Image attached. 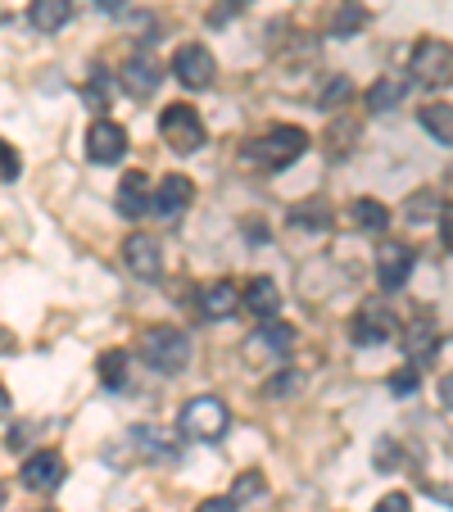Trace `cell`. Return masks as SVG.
<instances>
[{"instance_id":"cell-1","label":"cell","mask_w":453,"mask_h":512,"mask_svg":"<svg viewBox=\"0 0 453 512\" xmlns=\"http://www.w3.org/2000/svg\"><path fill=\"white\" fill-rule=\"evenodd\" d=\"M304 150H309V132H304V127H290V123H277V127H268L263 136L245 141L241 159L250 168H263V173H286Z\"/></svg>"},{"instance_id":"cell-2","label":"cell","mask_w":453,"mask_h":512,"mask_svg":"<svg viewBox=\"0 0 453 512\" xmlns=\"http://www.w3.org/2000/svg\"><path fill=\"white\" fill-rule=\"evenodd\" d=\"M227 426H232V408L222 404L218 395H195L177 413V435H191V440H204V445L222 440Z\"/></svg>"},{"instance_id":"cell-3","label":"cell","mask_w":453,"mask_h":512,"mask_svg":"<svg viewBox=\"0 0 453 512\" xmlns=\"http://www.w3.org/2000/svg\"><path fill=\"white\" fill-rule=\"evenodd\" d=\"M191 336H186L182 327H150L141 336V358L145 368L164 372V377H173V372H186V363H191Z\"/></svg>"},{"instance_id":"cell-4","label":"cell","mask_w":453,"mask_h":512,"mask_svg":"<svg viewBox=\"0 0 453 512\" xmlns=\"http://www.w3.org/2000/svg\"><path fill=\"white\" fill-rule=\"evenodd\" d=\"M453 78V50L440 37H422L408 55V82L417 87H449Z\"/></svg>"},{"instance_id":"cell-5","label":"cell","mask_w":453,"mask_h":512,"mask_svg":"<svg viewBox=\"0 0 453 512\" xmlns=\"http://www.w3.org/2000/svg\"><path fill=\"white\" fill-rule=\"evenodd\" d=\"M159 136L168 141V150H177V155H195L204 145V118H200V109L195 105H168L164 114H159Z\"/></svg>"},{"instance_id":"cell-6","label":"cell","mask_w":453,"mask_h":512,"mask_svg":"<svg viewBox=\"0 0 453 512\" xmlns=\"http://www.w3.org/2000/svg\"><path fill=\"white\" fill-rule=\"evenodd\" d=\"M173 78L182 82L186 91H209L213 78H218V59H213V50L200 46V41H191V46H177Z\"/></svg>"},{"instance_id":"cell-7","label":"cell","mask_w":453,"mask_h":512,"mask_svg":"<svg viewBox=\"0 0 453 512\" xmlns=\"http://www.w3.org/2000/svg\"><path fill=\"white\" fill-rule=\"evenodd\" d=\"M399 331V318L386 309L381 300H367L363 309L354 313V327H349V340H354L358 349H376V345H386L390 336Z\"/></svg>"},{"instance_id":"cell-8","label":"cell","mask_w":453,"mask_h":512,"mask_svg":"<svg viewBox=\"0 0 453 512\" xmlns=\"http://www.w3.org/2000/svg\"><path fill=\"white\" fill-rule=\"evenodd\" d=\"M191 200H195V186H191V177H182V173H168L150 186V209H155L164 223L182 218V213L191 209Z\"/></svg>"},{"instance_id":"cell-9","label":"cell","mask_w":453,"mask_h":512,"mask_svg":"<svg viewBox=\"0 0 453 512\" xmlns=\"http://www.w3.org/2000/svg\"><path fill=\"white\" fill-rule=\"evenodd\" d=\"M123 155H127V132L114 118H96L87 127V159L109 168V164H123Z\"/></svg>"},{"instance_id":"cell-10","label":"cell","mask_w":453,"mask_h":512,"mask_svg":"<svg viewBox=\"0 0 453 512\" xmlns=\"http://www.w3.org/2000/svg\"><path fill=\"white\" fill-rule=\"evenodd\" d=\"M413 245L404 241H381V250H376V281H381V290H399L408 277H413Z\"/></svg>"},{"instance_id":"cell-11","label":"cell","mask_w":453,"mask_h":512,"mask_svg":"<svg viewBox=\"0 0 453 512\" xmlns=\"http://www.w3.org/2000/svg\"><path fill=\"white\" fill-rule=\"evenodd\" d=\"M123 263L132 277L141 281H159V272H164V250H159L155 236H145V232H132L123 241Z\"/></svg>"},{"instance_id":"cell-12","label":"cell","mask_w":453,"mask_h":512,"mask_svg":"<svg viewBox=\"0 0 453 512\" xmlns=\"http://www.w3.org/2000/svg\"><path fill=\"white\" fill-rule=\"evenodd\" d=\"M23 485L37 494H55L59 485H64V454H59V449H37V454H28V463H23Z\"/></svg>"},{"instance_id":"cell-13","label":"cell","mask_w":453,"mask_h":512,"mask_svg":"<svg viewBox=\"0 0 453 512\" xmlns=\"http://www.w3.org/2000/svg\"><path fill=\"white\" fill-rule=\"evenodd\" d=\"M118 82H123V91L132 100H150L159 87H164V68H159L150 55H132L123 64V73H118Z\"/></svg>"},{"instance_id":"cell-14","label":"cell","mask_w":453,"mask_h":512,"mask_svg":"<svg viewBox=\"0 0 453 512\" xmlns=\"http://www.w3.org/2000/svg\"><path fill=\"white\" fill-rule=\"evenodd\" d=\"M440 349H444V336L435 331V322L417 318V322H408V327H404V354H408V363H413V368H431Z\"/></svg>"},{"instance_id":"cell-15","label":"cell","mask_w":453,"mask_h":512,"mask_svg":"<svg viewBox=\"0 0 453 512\" xmlns=\"http://www.w3.org/2000/svg\"><path fill=\"white\" fill-rule=\"evenodd\" d=\"M408 87H413V82L399 78V73H386V78H376L372 87L363 91L367 114H390V109H399V105H404V96H408Z\"/></svg>"},{"instance_id":"cell-16","label":"cell","mask_w":453,"mask_h":512,"mask_svg":"<svg viewBox=\"0 0 453 512\" xmlns=\"http://www.w3.org/2000/svg\"><path fill=\"white\" fill-rule=\"evenodd\" d=\"M241 309V290H236V281H209V286L200 290V313L209 322H218V318H232V313Z\"/></svg>"},{"instance_id":"cell-17","label":"cell","mask_w":453,"mask_h":512,"mask_svg":"<svg viewBox=\"0 0 453 512\" xmlns=\"http://www.w3.org/2000/svg\"><path fill=\"white\" fill-rule=\"evenodd\" d=\"M114 209L123 213V218H145V209H150V177L127 173L114 191Z\"/></svg>"},{"instance_id":"cell-18","label":"cell","mask_w":453,"mask_h":512,"mask_svg":"<svg viewBox=\"0 0 453 512\" xmlns=\"http://www.w3.org/2000/svg\"><path fill=\"white\" fill-rule=\"evenodd\" d=\"M241 304L254 313V318H277V309H281V290H277V281H272V277H254L250 286L241 290Z\"/></svg>"},{"instance_id":"cell-19","label":"cell","mask_w":453,"mask_h":512,"mask_svg":"<svg viewBox=\"0 0 453 512\" xmlns=\"http://www.w3.org/2000/svg\"><path fill=\"white\" fill-rule=\"evenodd\" d=\"M132 445L141 449V458H155V463H173L177 458V440L159 426H132Z\"/></svg>"},{"instance_id":"cell-20","label":"cell","mask_w":453,"mask_h":512,"mask_svg":"<svg viewBox=\"0 0 453 512\" xmlns=\"http://www.w3.org/2000/svg\"><path fill=\"white\" fill-rule=\"evenodd\" d=\"M73 19V0H32L28 5V23L37 32H59Z\"/></svg>"},{"instance_id":"cell-21","label":"cell","mask_w":453,"mask_h":512,"mask_svg":"<svg viewBox=\"0 0 453 512\" xmlns=\"http://www.w3.org/2000/svg\"><path fill=\"white\" fill-rule=\"evenodd\" d=\"M363 23H367L363 0H340V5H336V14H331V19H327V37L345 41V37H354V32H363Z\"/></svg>"},{"instance_id":"cell-22","label":"cell","mask_w":453,"mask_h":512,"mask_svg":"<svg viewBox=\"0 0 453 512\" xmlns=\"http://www.w3.org/2000/svg\"><path fill=\"white\" fill-rule=\"evenodd\" d=\"M349 218H354L358 232H372V236H381L390 227V209L381 200H354L349 204Z\"/></svg>"},{"instance_id":"cell-23","label":"cell","mask_w":453,"mask_h":512,"mask_svg":"<svg viewBox=\"0 0 453 512\" xmlns=\"http://www.w3.org/2000/svg\"><path fill=\"white\" fill-rule=\"evenodd\" d=\"M417 118H422V127L435 136V145H449L453 141V109H449V100H435V105H426Z\"/></svg>"},{"instance_id":"cell-24","label":"cell","mask_w":453,"mask_h":512,"mask_svg":"<svg viewBox=\"0 0 453 512\" xmlns=\"http://www.w3.org/2000/svg\"><path fill=\"white\" fill-rule=\"evenodd\" d=\"M127 372H132V354H127V349H105V354H100V381H105L109 390H123Z\"/></svg>"},{"instance_id":"cell-25","label":"cell","mask_w":453,"mask_h":512,"mask_svg":"<svg viewBox=\"0 0 453 512\" xmlns=\"http://www.w3.org/2000/svg\"><path fill=\"white\" fill-rule=\"evenodd\" d=\"M290 227H304V232H327L331 227V209L322 200H304L290 209Z\"/></svg>"},{"instance_id":"cell-26","label":"cell","mask_w":453,"mask_h":512,"mask_svg":"<svg viewBox=\"0 0 453 512\" xmlns=\"http://www.w3.org/2000/svg\"><path fill=\"white\" fill-rule=\"evenodd\" d=\"M440 204L444 200H435V191H413L404 200V209H399V218H404V223H413V227H422V223H431L435 213H440Z\"/></svg>"},{"instance_id":"cell-27","label":"cell","mask_w":453,"mask_h":512,"mask_svg":"<svg viewBox=\"0 0 453 512\" xmlns=\"http://www.w3.org/2000/svg\"><path fill=\"white\" fill-rule=\"evenodd\" d=\"M263 494H268V481H263V472H241L227 499L241 508V503H254V499H263Z\"/></svg>"},{"instance_id":"cell-28","label":"cell","mask_w":453,"mask_h":512,"mask_svg":"<svg viewBox=\"0 0 453 512\" xmlns=\"http://www.w3.org/2000/svg\"><path fill=\"white\" fill-rule=\"evenodd\" d=\"M349 96H354V82H349L345 73H331V78L322 82V91H318V105L322 109H340Z\"/></svg>"},{"instance_id":"cell-29","label":"cell","mask_w":453,"mask_h":512,"mask_svg":"<svg viewBox=\"0 0 453 512\" xmlns=\"http://www.w3.org/2000/svg\"><path fill=\"white\" fill-rule=\"evenodd\" d=\"M259 340H263V345H268L277 358H286L290 345H295V327H286V322H272V318H268V327H259Z\"/></svg>"},{"instance_id":"cell-30","label":"cell","mask_w":453,"mask_h":512,"mask_svg":"<svg viewBox=\"0 0 453 512\" xmlns=\"http://www.w3.org/2000/svg\"><path fill=\"white\" fill-rule=\"evenodd\" d=\"M417 386H422V368H399L395 377H390V395H399V399H408V395H417Z\"/></svg>"},{"instance_id":"cell-31","label":"cell","mask_w":453,"mask_h":512,"mask_svg":"<svg viewBox=\"0 0 453 512\" xmlns=\"http://www.w3.org/2000/svg\"><path fill=\"white\" fill-rule=\"evenodd\" d=\"M299 390V372H277V377L268 381V386H263V399H286V395H295Z\"/></svg>"},{"instance_id":"cell-32","label":"cell","mask_w":453,"mask_h":512,"mask_svg":"<svg viewBox=\"0 0 453 512\" xmlns=\"http://www.w3.org/2000/svg\"><path fill=\"white\" fill-rule=\"evenodd\" d=\"M19 173H23L19 150L10 141H0V182H19Z\"/></svg>"},{"instance_id":"cell-33","label":"cell","mask_w":453,"mask_h":512,"mask_svg":"<svg viewBox=\"0 0 453 512\" xmlns=\"http://www.w3.org/2000/svg\"><path fill=\"white\" fill-rule=\"evenodd\" d=\"M372 512H413V499H408L404 490H395V494H386V499L376 503Z\"/></svg>"},{"instance_id":"cell-34","label":"cell","mask_w":453,"mask_h":512,"mask_svg":"<svg viewBox=\"0 0 453 512\" xmlns=\"http://www.w3.org/2000/svg\"><path fill=\"white\" fill-rule=\"evenodd\" d=\"M195 512H236V503L227 499V494H218V499H204Z\"/></svg>"},{"instance_id":"cell-35","label":"cell","mask_w":453,"mask_h":512,"mask_svg":"<svg viewBox=\"0 0 453 512\" xmlns=\"http://www.w3.org/2000/svg\"><path fill=\"white\" fill-rule=\"evenodd\" d=\"M100 14H123L127 10V0H91Z\"/></svg>"},{"instance_id":"cell-36","label":"cell","mask_w":453,"mask_h":512,"mask_svg":"<svg viewBox=\"0 0 453 512\" xmlns=\"http://www.w3.org/2000/svg\"><path fill=\"white\" fill-rule=\"evenodd\" d=\"M28 445V426H14V435H10V449H23Z\"/></svg>"},{"instance_id":"cell-37","label":"cell","mask_w":453,"mask_h":512,"mask_svg":"<svg viewBox=\"0 0 453 512\" xmlns=\"http://www.w3.org/2000/svg\"><path fill=\"white\" fill-rule=\"evenodd\" d=\"M10 349H14V336L10 331H0V354H10Z\"/></svg>"},{"instance_id":"cell-38","label":"cell","mask_w":453,"mask_h":512,"mask_svg":"<svg viewBox=\"0 0 453 512\" xmlns=\"http://www.w3.org/2000/svg\"><path fill=\"white\" fill-rule=\"evenodd\" d=\"M0 413H10V395L5 390H0Z\"/></svg>"}]
</instances>
